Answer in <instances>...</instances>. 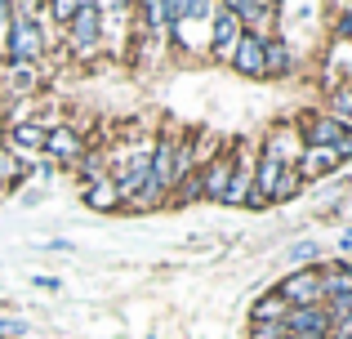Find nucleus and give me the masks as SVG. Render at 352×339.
<instances>
[{"mask_svg":"<svg viewBox=\"0 0 352 339\" xmlns=\"http://www.w3.org/2000/svg\"><path fill=\"white\" fill-rule=\"evenodd\" d=\"M9 54H14V63H36L45 50V36L41 27H36V18H23V14H9Z\"/></svg>","mask_w":352,"mask_h":339,"instance_id":"nucleus-1","label":"nucleus"},{"mask_svg":"<svg viewBox=\"0 0 352 339\" xmlns=\"http://www.w3.org/2000/svg\"><path fill=\"white\" fill-rule=\"evenodd\" d=\"M276 295L285 299V308H312V304H321V272H312V268H299V272H290V277L281 281V290Z\"/></svg>","mask_w":352,"mask_h":339,"instance_id":"nucleus-2","label":"nucleus"},{"mask_svg":"<svg viewBox=\"0 0 352 339\" xmlns=\"http://www.w3.org/2000/svg\"><path fill=\"white\" fill-rule=\"evenodd\" d=\"M285 335H294V339H326L335 326H330V313L321 304H312V308H290L285 313Z\"/></svg>","mask_w":352,"mask_h":339,"instance_id":"nucleus-3","label":"nucleus"},{"mask_svg":"<svg viewBox=\"0 0 352 339\" xmlns=\"http://www.w3.org/2000/svg\"><path fill=\"white\" fill-rule=\"evenodd\" d=\"M263 41H267V36H258V32H241L232 58H228V63L241 72V76H250V80L267 76V67H263Z\"/></svg>","mask_w":352,"mask_h":339,"instance_id":"nucleus-4","label":"nucleus"},{"mask_svg":"<svg viewBox=\"0 0 352 339\" xmlns=\"http://www.w3.org/2000/svg\"><path fill=\"white\" fill-rule=\"evenodd\" d=\"M67 27H72V45L80 54H89L98 45V36H103V14H98V5H76Z\"/></svg>","mask_w":352,"mask_h":339,"instance_id":"nucleus-5","label":"nucleus"},{"mask_svg":"<svg viewBox=\"0 0 352 339\" xmlns=\"http://www.w3.org/2000/svg\"><path fill=\"white\" fill-rule=\"evenodd\" d=\"M236 41H241V18L232 14V9H219L214 23H210V54L228 63L232 50H236Z\"/></svg>","mask_w":352,"mask_h":339,"instance_id":"nucleus-6","label":"nucleus"},{"mask_svg":"<svg viewBox=\"0 0 352 339\" xmlns=\"http://www.w3.org/2000/svg\"><path fill=\"white\" fill-rule=\"evenodd\" d=\"M308 148H335L344 157H352V134L335 116H317V121H308Z\"/></svg>","mask_w":352,"mask_h":339,"instance_id":"nucleus-7","label":"nucleus"},{"mask_svg":"<svg viewBox=\"0 0 352 339\" xmlns=\"http://www.w3.org/2000/svg\"><path fill=\"white\" fill-rule=\"evenodd\" d=\"M250 192H254V166H250V152L241 148V157H232V179H228L223 206H250Z\"/></svg>","mask_w":352,"mask_h":339,"instance_id":"nucleus-8","label":"nucleus"},{"mask_svg":"<svg viewBox=\"0 0 352 339\" xmlns=\"http://www.w3.org/2000/svg\"><path fill=\"white\" fill-rule=\"evenodd\" d=\"M339 161H344V152H335V148H308L294 170H299V179H321V174H330Z\"/></svg>","mask_w":352,"mask_h":339,"instance_id":"nucleus-9","label":"nucleus"},{"mask_svg":"<svg viewBox=\"0 0 352 339\" xmlns=\"http://www.w3.org/2000/svg\"><path fill=\"white\" fill-rule=\"evenodd\" d=\"M45 152H50L54 161H76L80 157V139L72 130H50L45 134Z\"/></svg>","mask_w":352,"mask_h":339,"instance_id":"nucleus-10","label":"nucleus"},{"mask_svg":"<svg viewBox=\"0 0 352 339\" xmlns=\"http://www.w3.org/2000/svg\"><path fill=\"white\" fill-rule=\"evenodd\" d=\"M228 179H232V157H228V161H214V166L201 174V188H206V197H210V201H223Z\"/></svg>","mask_w":352,"mask_h":339,"instance_id":"nucleus-11","label":"nucleus"},{"mask_svg":"<svg viewBox=\"0 0 352 339\" xmlns=\"http://www.w3.org/2000/svg\"><path fill=\"white\" fill-rule=\"evenodd\" d=\"M45 134L50 130H41V125H14V130H9V148L14 152H36V148H45Z\"/></svg>","mask_w":352,"mask_h":339,"instance_id":"nucleus-12","label":"nucleus"},{"mask_svg":"<svg viewBox=\"0 0 352 339\" xmlns=\"http://www.w3.org/2000/svg\"><path fill=\"white\" fill-rule=\"evenodd\" d=\"M85 201H89L94 210H116V206H120V192H116V183L98 179L94 188H85Z\"/></svg>","mask_w":352,"mask_h":339,"instance_id":"nucleus-13","label":"nucleus"},{"mask_svg":"<svg viewBox=\"0 0 352 339\" xmlns=\"http://www.w3.org/2000/svg\"><path fill=\"white\" fill-rule=\"evenodd\" d=\"M263 67L276 72V76L290 72V50H285V41H263Z\"/></svg>","mask_w":352,"mask_h":339,"instance_id":"nucleus-14","label":"nucleus"},{"mask_svg":"<svg viewBox=\"0 0 352 339\" xmlns=\"http://www.w3.org/2000/svg\"><path fill=\"white\" fill-rule=\"evenodd\" d=\"M285 313H290V308H285L281 295H263L254 304V322H285Z\"/></svg>","mask_w":352,"mask_h":339,"instance_id":"nucleus-15","label":"nucleus"},{"mask_svg":"<svg viewBox=\"0 0 352 339\" xmlns=\"http://www.w3.org/2000/svg\"><path fill=\"white\" fill-rule=\"evenodd\" d=\"M250 339H285V326L281 322H254L250 326Z\"/></svg>","mask_w":352,"mask_h":339,"instance_id":"nucleus-16","label":"nucleus"},{"mask_svg":"<svg viewBox=\"0 0 352 339\" xmlns=\"http://www.w3.org/2000/svg\"><path fill=\"white\" fill-rule=\"evenodd\" d=\"M9 76H14V89H32L36 85V67H32V63H14V72H9Z\"/></svg>","mask_w":352,"mask_h":339,"instance_id":"nucleus-17","label":"nucleus"},{"mask_svg":"<svg viewBox=\"0 0 352 339\" xmlns=\"http://www.w3.org/2000/svg\"><path fill=\"white\" fill-rule=\"evenodd\" d=\"M290 259H294V263L317 259V241H294V245H290Z\"/></svg>","mask_w":352,"mask_h":339,"instance_id":"nucleus-18","label":"nucleus"},{"mask_svg":"<svg viewBox=\"0 0 352 339\" xmlns=\"http://www.w3.org/2000/svg\"><path fill=\"white\" fill-rule=\"evenodd\" d=\"M54 5V18L58 23H72V14H76V0H50Z\"/></svg>","mask_w":352,"mask_h":339,"instance_id":"nucleus-19","label":"nucleus"},{"mask_svg":"<svg viewBox=\"0 0 352 339\" xmlns=\"http://www.w3.org/2000/svg\"><path fill=\"white\" fill-rule=\"evenodd\" d=\"M9 36V0H0V41Z\"/></svg>","mask_w":352,"mask_h":339,"instance_id":"nucleus-20","label":"nucleus"},{"mask_svg":"<svg viewBox=\"0 0 352 339\" xmlns=\"http://www.w3.org/2000/svg\"><path fill=\"white\" fill-rule=\"evenodd\" d=\"M41 290H63V281H54V277H32Z\"/></svg>","mask_w":352,"mask_h":339,"instance_id":"nucleus-21","label":"nucleus"},{"mask_svg":"<svg viewBox=\"0 0 352 339\" xmlns=\"http://www.w3.org/2000/svg\"><path fill=\"white\" fill-rule=\"evenodd\" d=\"M339 36H352V14H344V18H339Z\"/></svg>","mask_w":352,"mask_h":339,"instance_id":"nucleus-22","label":"nucleus"},{"mask_svg":"<svg viewBox=\"0 0 352 339\" xmlns=\"http://www.w3.org/2000/svg\"><path fill=\"white\" fill-rule=\"evenodd\" d=\"M339 250H352V232H344V237H339Z\"/></svg>","mask_w":352,"mask_h":339,"instance_id":"nucleus-23","label":"nucleus"},{"mask_svg":"<svg viewBox=\"0 0 352 339\" xmlns=\"http://www.w3.org/2000/svg\"><path fill=\"white\" fill-rule=\"evenodd\" d=\"M344 130H348V134H352V116H348V121H344Z\"/></svg>","mask_w":352,"mask_h":339,"instance_id":"nucleus-24","label":"nucleus"},{"mask_svg":"<svg viewBox=\"0 0 352 339\" xmlns=\"http://www.w3.org/2000/svg\"><path fill=\"white\" fill-rule=\"evenodd\" d=\"M348 14H352V0H348Z\"/></svg>","mask_w":352,"mask_h":339,"instance_id":"nucleus-25","label":"nucleus"},{"mask_svg":"<svg viewBox=\"0 0 352 339\" xmlns=\"http://www.w3.org/2000/svg\"><path fill=\"white\" fill-rule=\"evenodd\" d=\"M285 339H294V335H285Z\"/></svg>","mask_w":352,"mask_h":339,"instance_id":"nucleus-26","label":"nucleus"}]
</instances>
